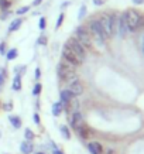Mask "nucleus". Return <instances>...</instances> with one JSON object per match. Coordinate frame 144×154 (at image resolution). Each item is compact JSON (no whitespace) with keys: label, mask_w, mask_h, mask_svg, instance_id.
<instances>
[{"label":"nucleus","mask_w":144,"mask_h":154,"mask_svg":"<svg viewBox=\"0 0 144 154\" xmlns=\"http://www.w3.org/2000/svg\"><path fill=\"white\" fill-rule=\"evenodd\" d=\"M60 131H61V134H62V137H64V139H66V140H69V139H71V131H69V129H68V126H65V125H61V126H60Z\"/></svg>","instance_id":"20"},{"label":"nucleus","mask_w":144,"mask_h":154,"mask_svg":"<svg viewBox=\"0 0 144 154\" xmlns=\"http://www.w3.org/2000/svg\"><path fill=\"white\" fill-rule=\"evenodd\" d=\"M24 137H26V140H27V141H33L34 137H35V134H34L33 130H30V129H26V130H24Z\"/></svg>","instance_id":"23"},{"label":"nucleus","mask_w":144,"mask_h":154,"mask_svg":"<svg viewBox=\"0 0 144 154\" xmlns=\"http://www.w3.org/2000/svg\"><path fill=\"white\" fill-rule=\"evenodd\" d=\"M33 120H34V123H35L37 126L41 125V119H40V115H38V113H34L33 115Z\"/></svg>","instance_id":"31"},{"label":"nucleus","mask_w":144,"mask_h":154,"mask_svg":"<svg viewBox=\"0 0 144 154\" xmlns=\"http://www.w3.org/2000/svg\"><path fill=\"white\" fill-rule=\"evenodd\" d=\"M17 55H19V51L16 50V48H11V50H7V52H6V58L9 61L11 60H16L17 58Z\"/></svg>","instance_id":"21"},{"label":"nucleus","mask_w":144,"mask_h":154,"mask_svg":"<svg viewBox=\"0 0 144 154\" xmlns=\"http://www.w3.org/2000/svg\"><path fill=\"white\" fill-rule=\"evenodd\" d=\"M141 51L144 54V34H143V38H141Z\"/></svg>","instance_id":"41"},{"label":"nucleus","mask_w":144,"mask_h":154,"mask_svg":"<svg viewBox=\"0 0 144 154\" xmlns=\"http://www.w3.org/2000/svg\"><path fill=\"white\" fill-rule=\"evenodd\" d=\"M20 151L23 154H31L34 151L33 141H27V140L21 141V144H20Z\"/></svg>","instance_id":"14"},{"label":"nucleus","mask_w":144,"mask_h":154,"mask_svg":"<svg viewBox=\"0 0 144 154\" xmlns=\"http://www.w3.org/2000/svg\"><path fill=\"white\" fill-rule=\"evenodd\" d=\"M75 131H76V134H78V137H81V139H88L89 134H90V129H89L85 123H82V125H79L78 127H75Z\"/></svg>","instance_id":"12"},{"label":"nucleus","mask_w":144,"mask_h":154,"mask_svg":"<svg viewBox=\"0 0 144 154\" xmlns=\"http://www.w3.org/2000/svg\"><path fill=\"white\" fill-rule=\"evenodd\" d=\"M45 27H47L45 17H41V19H40V30H45Z\"/></svg>","instance_id":"34"},{"label":"nucleus","mask_w":144,"mask_h":154,"mask_svg":"<svg viewBox=\"0 0 144 154\" xmlns=\"http://www.w3.org/2000/svg\"><path fill=\"white\" fill-rule=\"evenodd\" d=\"M41 2H42V0H34L33 6H40V5H41Z\"/></svg>","instance_id":"40"},{"label":"nucleus","mask_w":144,"mask_h":154,"mask_svg":"<svg viewBox=\"0 0 144 154\" xmlns=\"http://www.w3.org/2000/svg\"><path fill=\"white\" fill-rule=\"evenodd\" d=\"M11 7V2L10 0H0V9L2 10H9Z\"/></svg>","instance_id":"24"},{"label":"nucleus","mask_w":144,"mask_h":154,"mask_svg":"<svg viewBox=\"0 0 144 154\" xmlns=\"http://www.w3.org/2000/svg\"><path fill=\"white\" fill-rule=\"evenodd\" d=\"M123 16H124V20H126L129 31H131V33L137 31V26H139V20L141 14L134 9H129V10H126V13H123Z\"/></svg>","instance_id":"4"},{"label":"nucleus","mask_w":144,"mask_h":154,"mask_svg":"<svg viewBox=\"0 0 144 154\" xmlns=\"http://www.w3.org/2000/svg\"><path fill=\"white\" fill-rule=\"evenodd\" d=\"M69 123L71 126L74 127H78L79 125H82L84 123V116H82V113L79 112V110H74L72 115H71V119H69Z\"/></svg>","instance_id":"10"},{"label":"nucleus","mask_w":144,"mask_h":154,"mask_svg":"<svg viewBox=\"0 0 144 154\" xmlns=\"http://www.w3.org/2000/svg\"><path fill=\"white\" fill-rule=\"evenodd\" d=\"M110 19V26H112V31H113V35L117 33V24H119V14H110L109 16Z\"/></svg>","instance_id":"15"},{"label":"nucleus","mask_w":144,"mask_h":154,"mask_svg":"<svg viewBox=\"0 0 144 154\" xmlns=\"http://www.w3.org/2000/svg\"><path fill=\"white\" fill-rule=\"evenodd\" d=\"M89 30H90V33H92V35H93L92 40H95L99 45H103V44L106 42L107 35H106V33L103 31V28H102V26H100V23L98 21V19H93L89 21Z\"/></svg>","instance_id":"2"},{"label":"nucleus","mask_w":144,"mask_h":154,"mask_svg":"<svg viewBox=\"0 0 144 154\" xmlns=\"http://www.w3.org/2000/svg\"><path fill=\"white\" fill-rule=\"evenodd\" d=\"M129 33V28H127V24H126V20H124V16L120 14L119 16V24H117V33L120 37H124L126 34Z\"/></svg>","instance_id":"11"},{"label":"nucleus","mask_w":144,"mask_h":154,"mask_svg":"<svg viewBox=\"0 0 144 154\" xmlns=\"http://www.w3.org/2000/svg\"><path fill=\"white\" fill-rule=\"evenodd\" d=\"M60 96H61V100H60V102L62 103V107H65L66 110H68V107H69V102L75 98V96L71 94V91L68 88H66V89H62V91H61V94H60Z\"/></svg>","instance_id":"9"},{"label":"nucleus","mask_w":144,"mask_h":154,"mask_svg":"<svg viewBox=\"0 0 144 154\" xmlns=\"http://www.w3.org/2000/svg\"><path fill=\"white\" fill-rule=\"evenodd\" d=\"M26 69H27V66L26 65H19V66H16V68H14V72H16V74H19V75H24L26 74Z\"/></svg>","instance_id":"27"},{"label":"nucleus","mask_w":144,"mask_h":154,"mask_svg":"<svg viewBox=\"0 0 144 154\" xmlns=\"http://www.w3.org/2000/svg\"><path fill=\"white\" fill-rule=\"evenodd\" d=\"M28 10H30V6H24V7H20V9L17 10V14H24V13H27Z\"/></svg>","instance_id":"33"},{"label":"nucleus","mask_w":144,"mask_h":154,"mask_svg":"<svg viewBox=\"0 0 144 154\" xmlns=\"http://www.w3.org/2000/svg\"><path fill=\"white\" fill-rule=\"evenodd\" d=\"M57 74H58V78L62 82H68L69 84L71 81L78 79L76 78V72H75V66H72L64 60H61V62L57 65Z\"/></svg>","instance_id":"1"},{"label":"nucleus","mask_w":144,"mask_h":154,"mask_svg":"<svg viewBox=\"0 0 144 154\" xmlns=\"http://www.w3.org/2000/svg\"><path fill=\"white\" fill-rule=\"evenodd\" d=\"M41 89H42V85L40 84V82H37V84L34 85V88H33V95L34 96H38V95L41 94Z\"/></svg>","instance_id":"25"},{"label":"nucleus","mask_w":144,"mask_h":154,"mask_svg":"<svg viewBox=\"0 0 144 154\" xmlns=\"http://www.w3.org/2000/svg\"><path fill=\"white\" fill-rule=\"evenodd\" d=\"M21 24H23V19H16V20H13V21L10 23L9 31H10V33H13V31H17Z\"/></svg>","instance_id":"17"},{"label":"nucleus","mask_w":144,"mask_h":154,"mask_svg":"<svg viewBox=\"0 0 144 154\" xmlns=\"http://www.w3.org/2000/svg\"><path fill=\"white\" fill-rule=\"evenodd\" d=\"M85 16H86V6L82 5V6H81V9H79V11H78V19L82 20Z\"/></svg>","instance_id":"26"},{"label":"nucleus","mask_w":144,"mask_h":154,"mask_svg":"<svg viewBox=\"0 0 144 154\" xmlns=\"http://www.w3.org/2000/svg\"><path fill=\"white\" fill-rule=\"evenodd\" d=\"M65 47L69 48L71 51L74 52L75 55L79 58L81 62H84L85 61V58H86V48L78 41V38L76 37H71L69 40L65 42Z\"/></svg>","instance_id":"3"},{"label":"nucleus","mask_w":144,"mask_h":154,"mask_svg":"<svg viewBox=\"0 0 144 154\" xmlns=\"http://www.w3.org/2000/svg\"><path fill=\"white\" fill-rule=\"evenodd\" d=\"M61 54H62V60L66 61L68 64H71V65L75 66V68H76L78 65H81V64H82V62L79 61L78 57L75 55V54H74L72 51H71L69 48H66L65 45H64V48H62V52H61Z\"/></svg>","instance_id":"6"},{"label":"nucleus","mask_w":144,"mask_h":154,"mask_svg":"<svg viewBox=\"0 0 144 154\" xmlns=\"http://www.w3.org/2000/svg\"><path fill=\"white\" fill-rule=\"evenodd\" d=\"M62 110H64V107H62V103L61 102H55L51 107V112L54 116H60L61 113H62Z\"/></svg>","instance_id":"18"},{"label":"nucleus","mask_w":144,"mask_h":154,"mask_svg":"<svg viewBox=\"0 0 144 154\" xmlns=\"http://www.w3.org/2000/svg\"><path fill=\"white\" fill-rule=\"evenodd\" d=\"M9 122L11 123V126L14 129H20L21 127V119L19 116H14V115H9Z\"/></svg>","instance_id":"16"},{"label":"nucleus","mask_w":144,"mask_h":154,"mask_svg":"<svg viewBox=\"0 0 144 154\" xmlns=\"http://www.w3.org/2000/svg\"><path fill=\"white\" fill-rule=\"evenodd\" d=\"M137 30H144V16L141 14L139 20V26H137Z\"/></svg>","instance_id":"32"},{"label":"nucleus","mask_w":144,"mask_h":154,"mask_svg":"<svg viewBox=\"0 0 144 154\" xmlns=\"http://www.w3.org/2000/svg\"><path fill=\"white\" fill-rule=\"evenodd\" d=\"M11 88L14 89V91H20L21 89V75H16L13 79V84H11Z\"/></svg>","instance_id":"19"},{"label":"nucleus","mask_w":144,"mask_h":154,"mask_svg":"<svg viewBox=\"0 0 144 154\" xmlns=\"http://www.w3.org/2000/svg\"><path fill=\"white\" fill-rule=\"evenodd\" d=\"M3 109H5L6 112H10V110H11V109H13V103H5V105H3Z\"/></svg>","instance_id":"35"},{"label":"nucleus","mask_w":144,"mask_h":154,"mask_svg":"<svg viewBox=\"0 0 144 154\" xmlns=\"http://www.w3.org/2000/svg\"><path fill=\"white\" fill-rule=\"evenodd\" d=\"M40 76H41V69L40 68H35V79H40Z\"/></svg>","instance_id":"36"},{"label":"nucleus","mask_w":144,"mask_h":154,"mask_svg":"<svg viewBox=\"0 0 144 154\" xmlns=\"http://www.w3.org/2000/svg\"><path fill=\"white\" fill-rule=\"evenodd\" d=\"M75 37L78 38V41L84 45L86 50H89V48H92V35H90V31H89L88 28L82 27V26H79V27H76V30H75Z\"/></svg>","instance_id":"5"},{"label":"nucleus","mask_w":144,"mask_h":154,"mask_svg":"<svg viewBox=\"0 0 144 154\" xmlns=\"http://www.w3.org/2000/svg\"><path fill=\"white\" fill-rule=\"evenodd\" d=\"M133 2H134V3H137V5H140V3H143L144 0H133Z\"/></svg>","instance_id":"42"},{"label":"nucleus","mask_w":144,"mask_h":154,"mask_svg":"<svg viewBox=\"0 0 144 154\" xmlns=\"http://www.w3.org/2000/svg\"><path fill=\"white\" fill-rule=\"evenodd\" d=\"M52 154H64V153H62V151L57 147V149H52Z\"/></svg>","instance_id":"38"},{"label":"nucleus","mask_w":144,"mask_h":154,"mask_svg":"<svg viewBox=\"0 0 144 154\" xmlns=\"http://www.w3.org/2000/svg\"><path fill=\"white\" fill-rule=\"evenodd\" d=\"M98 21L100 23V26H102L103 31L106 33L107 38L112 37V35H113V31H112V26H110V19H109V16H107V14H100V16H99V19H98Z\"/></svg>","instance_id":"7"},{"label":"nucleus","mask_w":144,"mask_h":154,"mask_svg":"<svg viewBox=\"0 0 144 154\" xmlns=\"http://www.w3.org/2000/svg\"><path fill=\"white\" fill-rule=\"evenodd\" d=\"M37 44H38V45H45V44H47V37H45V35H40V37H38V40H37Z\"/></svg>","instance_id":"29"},{"label":"nucleus","mask_w":144,"mask_h":154,"mask_svg":"<svg viewBox=\"0 0 144 154\" xmlns=\"http://www.w3.org/2000/svg\"><path fill=\"white\" fill-rule=\"evenodd\" d=\"M105 3V0H93V5L95 6H102Z\"/></svg>","instance_id":"37"},{"label":"nucleus","mask_w":144,"mask_h":154,"mask_svg":"<svg viewBox=\"0 0 144 154\" xmlns=\"http://www.w3.org/2000/svg\"><path fill=\"white\" fill-rule=\"evenodd\" d=\"M6 52H7V45H6V42H0V54H2V55H6Z\"/></svg>","instance_id":"30"},{"label":"nucleus","mask_w":144,"mask_h":154,"mask_svg":"<svg viewBox=\"0 0 144 154\" xmlns=\"http://www.w3.org/2000/svg\"><path fill=\"white\" fill-rule=\"evenodd\" d=\"M0 137H2V131H0Z\"/></svg>","instance_id":"45"},{"label":"nucleus","mask_w":144,"mask_h":154,"mask_svg":"<svg viewBox=\"0 0 144 154\" xmlns=\"http://www.w3.org/2000/svg\"><path fill=\"white\" fill-rule=\"evenodd\" d=\"M68 89L71 91V94L74 96H79V95L84 94V84L79 79H74L68 84Z\"/></svg>","instance_id":"8"},{"label":"nucleus","mask_w":144,"mask_h":154,"mask_svg":"<svg viewBox=\"0 0 144 154\" xmlns=\"http://www.w3.org/2000/svg\"><path fill=\"white\" fill-rule=\"evenodd\" d=\"M35 154H45V153H41V151H40V153H35Z\"/></svg>","instance_id":"44"},{"label":"nucleus","mask_w":144,"mask_h":154,"mask_svg":"<svg viewBox=\"0 0 144 154\" xmlns=\"http://www.w3.org/2000/svg\"><path fill=\"white\" fill-rule=\"evenodd\" d=\"M64 13H61L60 14V17H58V20H57V24H55V28H60L61 26H62V21H64Z\"/></svg>","instance_id":"28"},{"label":"nucleus","mask_w":144,"mask_h":154,"mask_svg":"<svg viewBox=\"0 0 144 154\" xmlns=\"http://www.w3.org/2000/svg\"><path fill=\"white\" fill-rule=\"evenodd\" d=\"M107 154H115V151L113 150H107Z\"/></svg>","instance_id":"43"},{"label":"nucleus","mask_w":144,"mask_h":154,"mask_svg":"<svg viewBox=\"0 0 144 154\" xmlns=\"http://www.w3.org/2000/svg\"><path fill=\"white\" fill-rule=\"evenodd\" d=\"M88 150L90 154H102L103 153V146L99 141H90L88 144Z\"/></svg>","instance_id":"13"},{"label":"nucleus","mask_w":144,"mask_h":154,"mask_svg":"<svg viewBox=\"0 0 144 154\" xmlns=\"http://www.w3.org/2000/svg\"><path fill=\"white\" fill-rule=\"evenodd\" d=\"M6 78H7V71H6V68H0V91H2L3 85H5Z\"/></svg>","instance_id":"22"},{"label":"nucleus","mask_w":144,"mask_h":154,"mask_svg":"<svg viewBox=\"0 0 144 154\" xmlns=\"http://www.w3.org/2000/svg\"><path fill=\"white\" fill-rule=\"evenodd\" d=\"M68 6H69V2H64V3H62V6H61V9L64 10V9H66Z\"/></svg>","instance_id":"39"}]
</instances>
